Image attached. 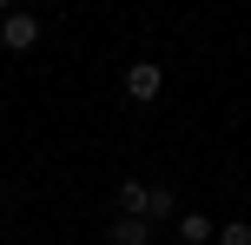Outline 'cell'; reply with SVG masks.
Segmentation results:
<instances>
[{"label": "cell", "mask_w": 251, "mask_h": 245, "mask_svg": "<svg viewBox=\"0 0 251 245\" xmlns=\"http://www.w3.org/2000/svg\"><path fill=\"white\" fill-rule=\"evenodd\" d=\"M7 13H13V0H0V20H7Z\"/></svg>", "instance_id": "8"}, {"label": "cell", "mask_w": 251, "mask_h": 245, "mask_svg": "<svg viewBox=\"0 0 251 245\" xmlns=\"http://www.w3.org/2000/svg\"><path fill=\"white\" fill-rule=\"evenodd\" d=\"M0 40H7L13 53L40 47V20H33V13H7V20H0Z\"/></svg>", "instance_id": "2"}, {"label": "cell", "mask_w": 251, "mask_h": 245, "mask_svg": "<svg viewBox=\"0 0 251 245\" xmlns=\"http://www.w3.org/2000/svg\"><path fill=\"white\" fill-rule=\"evenodd\" d=\"M146 219H172V192H165V186L146 192Z\"/></svg>", "instance_id": "6"}, {"label": "cell", "mask_w": 251, "mask_h": 245, "mask_svg": "<svg viewBox=\"0 0 251 245\" xmlns=\"http://www.w3.org/2000/svg\"><path fill=\"white\" fill-rule=\"evenodd\" d=\"M126 93H132L139 106H146V100H159V93H165V66H152V60H132V66H126Z\"/></svg>", "instance_id": "1"}, {"label": "cell", "mask_w": 251, "mask_h": 245, "mask_svg": "<svg viewBox=\"0 0 251 245\" xmlns=\"http://www.w3.org/2000/svg\"><path fill=\"white\" fill-rule=\"evenodd\" d=\"M146 192H152L146 179H119V212L126 219H146Z\"/></svg>", "instance_id": "5"}, {"label": "cell", "mask_w": 251, "mask_h": 245, "mask_svg": "<svg viewBox=\"0 0 251 245\" xmlns=\"http://www.w3.org/2000/svg\"><path fill=\"white\" fill-rule=\"evenodd\" d=\"M218 245H251V225H245V219H231V225H218Z\"/></svg>", "instance_id": "7"}, {"label": "cell", "mask_w": 251, "mask_h": 245, "mask_svg": "<svg viewBox=\"0 0 251 245\" xmlns=\"http://www.w3.org/2000/svg\"><path fill=\"white\" fill-rule=\"evenodd\" d=\"M178 239H185V245H212V239H218V225L205 219V212H178Z\"/></svg>", "instance_id": "4"}, {"label": "cell", "mask_w": 251, "mask_h": 245, "mask_svg": "<svg viewBox=\"0 0 251 245\" xmlns=\"http://www.w3.org/2000/svg\"><path fill=\"white\" fill-rule=\"evenodd\" d=\"M106 239H113V245H152V219H126V212H119V219L106 225Z\"/></svg>", "instance_id": "3"}]
</instances>
